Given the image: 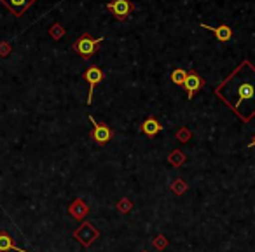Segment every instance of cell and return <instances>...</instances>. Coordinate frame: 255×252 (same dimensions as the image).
<instances>
[{
  "mask_svg": "<svg viewBox=\"0 0 255 252\" xmlns=\"http://www.w3.org/2000/svg\"><path fill=\"white\" fill-rule=\"evenodd\" d=\"M89 121H91V124H93V130H91V133H89V137L95 140L96 146H105V144H109L114 137V130L110 128L109 124L95 121L93 116H89Z\"/></svg>",
  "mask_w": 255,
  "mask_h": 252,
  "instance_id": "3",
  "label": "cell"
},
{
  "mask_svg": "<svg viewBox=\"0 0 255 252\" xmlns=\"http://www.w3.org/2000/svg\"><path fill=\"white\" fill-rule=\"evenodd\" d=\"M103 40H105V37L95 39V37H91L88 32H86V33H82V35L79 37L74 44H72V51H75L82 60H89V58L96 53V49H98V46L103 42Z\"/></svg>",
  "mask_w": 255,
  "mask_h": 252,
  "instance_id": "2",
  "label": "cell"
},
{
  "mask_svg": "<svg viewBox=\"0 0 255 252\" xmlns=\"http://www.w3.org/2000/svg\"><path fill=\"white\" fill-rule=\"evenodd\" d=\"M142 252H147V251H142Z\"/></svg>",
  "mask_w": 255,
  "mask_h": 252,
  "instance_id": "15",
  "label": "cell"
},
{
  "mask_svg": "<svg viewBox=\"0 0 255 252\" xmlns=\"http://www.w3.org/2000/svg\"><path fill=\"white\" fill-rule=\"evenodd\" d=\"M161 130H163V126H161V123L156 119V117H152V116L147 117V119L142 123V132L145 133L147 137H150V139H152V137H156L157 133L161 132Z\"/></svg>",
  "mask_w": 255,
  "mask_h": 252,
  "instance_id": "10",
  "label": "cell"
},
{
  "mask_svg": "<svg viewBox=\"0 0 255 252\" xmlns=\"http://www.w3.org/2000/svg\"><path fill=\"white\" fill-rule=\"evenodd\" d=\"M247 70L248 72H247V77H245V79L241 77L240 68H236V72L227 77L231 82L238 84V89H236L238 98H236V102H234V103H231V107H233V109L236 110V114H238L240 105L243 102H247L248 105H250V114L254 116V114H255V68L248 63Z\"/></svg>",
  "mask_w": 255,
  "mask_h": 252,
  "instance_id": "1",
  "label": "cell"
},
{
  "mask_svg": "<svg viewBox=\"0 0 255 252\" xmlns=\"http://www.w3.org/2000/svg\"><path fill=\"white\" fill-rule=\"evenodd\" d=\"M84 81L89 84V93H88V98H86V103L88 105H91L93 102V89L96 88V86L100 84V82L105 79V74H103V70L100 67H96V65H91V67H88V70L84 72Z\"/></svg>",
  "mask_w": 255,
  "mask_h": 252,
  "instance_id": "5",
  "label": "cell"
},
{
  "mask_svg": "<svg viewBox=\"0 0 255 252\" xmlns=\"http://www.w3.org/2000/svg\"><path fill=\"white\" fill-rule=\"evenodd\" d=\"M203 84H205V81H203L201 77H199V74L196 70H191L187 72V77H185L184 84H182V88H185V91H187V98L192 100L194 98V95L199 91V89L203 88Z\"/></svg>",
  "mask_w": 255,
  "mask_h": 252,
  "instance_id": "6",
  "label": "cell"
},
{
  "mask_svg": "<svg viewBox=\"0 0 255 252\" xmlns=\"http://www.w3.org/2000/svg\"><path fill=\"white\" fill-rule=\"evenodd\" d=\"M0 2H2V4H4L16 18H21V16L25 14L26 9L32 7L37 0H0Z\"/></svg>",
  "mask_w": 255,
  "mask_h": 252,
  "instance_id": "7",
  "label": "cell"
},
{
  "mask_svg": "<svg viewBox=\"0 0 255 252\" xmlns=\"http://www.w3.org/2000/svg\"><path fill=\"white\" fill-rule=\"evenodd\" d=\"M107 11L117 19V21H124L129 18L133 11H135V4L131 0H112L107 4Z\"/></svg>",
  "mask_w": 255,
  "mask_h": 252,
  "instance_id": "4",
  "label": "cell"
},
{
  "mask_svg": "<svg viewBox=\"0 0 255 252\" xmlns=\"http://www.w3.org/2000/svg\"><path fill=\"white\" fill-rule=\"evenodd\" d=\"M248 147H255V137H254V139H252V142L248 144Z\"/></svg>",
  "mask_w": 255,
  "mask_h": 252,
  "instance_id": "14",
  "label": "cell"
},
{
  "mask_svg": "<svg viewBox=\"0 0 255 252\" xmlns=\"http://www.w3.org/2000/svg\"><path fill=\"white\" fill-rule=\"evenodd\" d=\"M9 251H16V252H28L25 249L18 247V245L12 242V237L7 231H0V252H9Z\"/></svg>",
  "mask_w": 255,
  "mask_h": 252,
  "instance_id": "9",
  "label": "cell"
},
{
  "mask_svg": "<svg viewBox=\"0 0 255 252\" xmlns=\"http://www.w3.org/2000/svg\"><path fill=\"white\" fill-rule=\"evenodd\" d=\"M201 28L213 32V35L217 37V40H219V42H227V40L233 39V28H231L229 25L210 26V25H205V23H201Z\"/></svg>",
  "mask_w": 255,
  "mask_h": 252,
  "instance_id": "8",
  "label": "cell"
},
{
  "mask_svg": "<svg viewBox=\"0 0 255 252\" xmlns=\"http://www.w3.org/2000/svg\"><path fill=\"white\" fill-rule=\"evenodd\" d=\"M11 51H12L11 44H9V42H0V56H2V58L9 56V54H11Z\"/></svg>",
  "mask_w": 255,
  "mask_h": 252,
  "instance_id": "13",
  "label": "cell"
},
{
  "mask_svg": "<svg viewBox=\"0 0 255 252\" xmlns=\"http://www.w3.org/2000/svg\"><path fill=\"white\" fill-rule=\"evenodd\" d=\"M185 77H187V72L184 70V68H175L173 72H171V82L177 86H182L185 81Z\"/></svg>",
  "mask_w": 255,
  "mask_h": 252,
  "instance_id": "11",
  "label": "cell"
},
{
  "mask_svg": "<svg viewBox=\"0 0 255 252\" xmlns=\"http://www.w3.org/2000/svg\"><path fill=\"white\" fill-rule=\"evenodd\" d=\"M65 33H67V32H65V28L60 25V23H54V25L49 28V35H51V39H53V40H60V39H63Z\"/></svg>",
  "mask_w": 255,
  "mask_h": 252,
  "instance_id": "12",
  "label": "cell"
}]
</instances>
